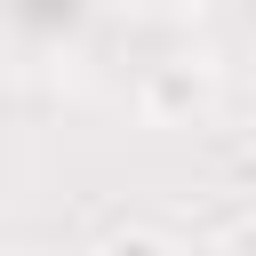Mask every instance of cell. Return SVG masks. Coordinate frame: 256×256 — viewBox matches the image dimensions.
I'll use <instances>...</instances> for the list:
<instances>
[{
  "label": "cell",
  "instance_id": "obj_1",
  "mask_svg": "<svg viewBox=\"0 0 256 256\" xmlns=\"http://www.w3.org/2000/svg\"><path fill=\"white\" fill-rule=\"evenodd\" d=\"M200 104H208V72H200L192 56L160 64L152 88H144V112H152V120H168V112H200Z\"/></svg>",
  "mask_w": 256,
  "mask_h": 256
},
{
  "label": "cell",
  "instance_id": "obj_2",
  "mask_svg": "<svg viewBox=\"0 0 256 256\" xmlns=\"http://www.w3.org/2000/svg\"><path fill=\"white\" fill-rule=\"evenodd\" d=\"M104 256H168V248H160V240H152V232H120V240H112V248H104Z\"/></svg>",
  "mask_w": 256,
  "mask_h": 256
},
{
  "label": "cell",
  "instance_id": "obj_3",
  "mask_svg": "<svg viewBox=\"0 0 256 256\" xmlns=\"http://www.w3.org/2000/svg\"><path fill=\"white\" fill-rule=\"evenodd\" d=\"M232 256H256V224H248V232H240V240H232Z\"/></svg>",
  "mask_w": 256,
  "mask_h": 256
}]
</instances>
